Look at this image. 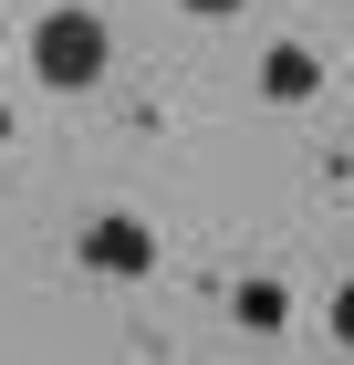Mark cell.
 <instances>
[{
    "mask_svg": "<svg viewBox=\"0 0 354 365\" xmlns=\"http://www.w3.org/2000/svg\"><path fill=\"white\" fill-rule=\"evenodd\" d=\"M105 63H115V42H105V21H94V11H42V31H31V73H42L53 94L105 84Z\"/></svg>",
    "mask_w": 354,
    "mask_h": 365,
    "instance_id": "obj_1",
    "label": "cell"
},
{
    "mask_svg": "<svg viewBox=\"0 0 354 365\" xmlns=\"http://www.w3.org/2000/svg\"><path fill=\"white\" fill-rule=\"evenodd\" d=\"M83 272H105V282H146V272H157V230H146V220H125V209H105V220H94V230H83Z\"/></svg>",
    "mask_w": 354,
    "mask_h": 365,
    "instance_id": "obj_2",
    "label": "cell"
},
{
    "mask_svg": "<svg viewBox=\"0 0 354 365\" xmlns=\"http://www.w3.org/2000/svg\"><path fill=\"white\" fill-rule=\"evenodd\" d=\"M261 94H271V105L323 94V53H313V42H281V53H261Z\"/></svg>",
    "mask_w": 354,
    "mask_h": 365,
    "instance_id": "obj_3",
    "label": "cell"
},
{
    "mask_svg": "<svg viewBox=\"0 0 354 365\" xmlns=\"http://www.w3.org/2000/svg\"><path fill=\"white\" fill-rule=\"evenodd\" d=\"M240 324L250 334H281V324H292V292H281V282H240Z\"/></svg>",
    "mask_w": 354,
    "mask_h": 365,
    "instance_id": "obj_4",
    "label": "cell"
},
{
    "mask_svg": "<svg viewBox=\"0 0 354 365\" xmlns=\"http://www.w3.org/2000/svg\"><path fill=\"white\" fill-rule=\"evenodd\" d=\"M333 334L354 344V282H344V292H333Z\"/></svg>",
    "mask_w": 354,
    "mask_h": 365,
    "instance_id": "obj_5",
    "label": "cell"
},
{
    "mask_svg": "<svg viewBox=\"0 0 354 365\" xmlns=\"http://www.w3.org/2000/svg\"><path fill=\"white\" fill-rule=\"evenodd\" d=\"M188 11H198V21H229V11H240V0H188Z\"/></svg>",
    "mask_w": 354,
    "mask_h": 365,
    "instance_id": "obj_6",
    "label": "cell"
}]
</instances>
